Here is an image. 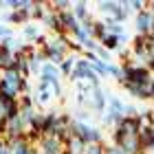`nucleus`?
<instances>
[{"instance_id":"4468645a","label":"nucleus","mask_w":154,"mask_h":154,"mask_svg":"<svg viewBox=\"0 0 154 154\" xmlns=\"http://www.w3.org/2000/svg\"><path fill=\"white\" fill-rule=\"evenodd\" d=\"M18 106H20V112H22V110H31L35 103H33V97L31 95H20L18 97Z\"/></svg>"},{"instance_id":"a211bd4d","label":"nucleus","mask_w":154,"mask_h":154,"mask_svg":"<svg viewBox=\"0 0 154 154\" xmlns=\"http://www.w3.org/2000/svg\"><path fill=\"white\" fill-rule=\"evenodd\" d=\"M106 154H125L119 145H106Z\"/></svg>"},{"instance_id":"7ed1b4c3","label":"nucleus","mask_w":154,"mask_h":154,"mask_svg":"<svg viewBox=\"0 0 154 154\" xmlns=\"http://www.w3.org/2000/svg\"><path fill=\"white\" fill-rule=\"evenodd\" d=\"M42 24H46V29L55 31V35H62V24H60V18H57V11L51 9V5H48V2H46L44 16H42Z\"/></svg>"},{"instance_id":"f257e3e1","label":"nucleus","mask_w":154,"mask_h":154,"mask_svg":"<svg viewBox=\"0 0 154 154\" xmlns=\"http://www.w3.org/2000/svg\"><path fill=\"white\" fill-rule=\"evenodd\" d=\"M68 132H71L75 139H79L84 145L103 143V139H101V130L93 128V125L86 123V121H79V119H73V121H71V130H68Z\"/></svg>"},{"instance_id":"423d86ee","label":"nucleus","mask_w":154,"mask_h":154,"mask_svg":"<svg viewBox=\"0 0 154 154\" xmlns=\"http://www.w3.org/2000/svg\"><path fill=\"white\" fill-rule=\"evenodd\" d=\"M123 88L134 97V99H141V101H148L150 99V90L148 86H139V84H123Z\"/></svg>"},{"instance_id":"20e7f679","label":"nucleus","mask_w":154,"mask_h":154,"mask_svg":"<svg viewBox=\"0 0 154 154\" xmlns=\"http://www.w3.org/2000/svg\"><path fill=\"white\" fill-rule=\"evenodd\" d=\"M9 148H11V154H38V148L33 143H29L24 137L22 139H11Z\"/></svg>"},{"instance_id":"f03ea898","label":"nucleus","mask_w":154,"mask_h":154,"mask_svg":"<svg viewBox=\"0 0 154 154\" xmlns=\"http://www.w3.org/2000/svg\"><path fill=\"white\" fill-rule=\"evenodd\" d=\"M134 29H137V35H150V31L154 29V13L148 7L134 16Z\"/></svg>"},{"instance_id":"9b49d317","label":"nucleus","mask_w":154,"mask_h":154,"mask_svg":"<svg viewBox=\"0 0 154 154\" xmlns=\"http://www.w3.org/2000/svg\"><path fill=\"white\" fill-rule=\"evenodd\" d=\"M121 7L125 9L128 16H137V13H141L145 7H148V2H141V0H130V2H121Z\"/></svg>"},{"instance_id":"9d476101","label":"nucleus","mask_w":154,"mask_h":154,"mask_svg":"<svg viewBox=\"0 0 154 154\" xmlns=\"http://www.w3.org/2000/svg\"><path fill=\"white\" fill-rule=\"evenodd\" d=\"M73 16L77 18V22H86L90 20V13H88V5L86 2H73Z\"/></svg>"},{"instance_id":"f3484780","label":"nucleus","mask_w":154,"mask_h":154,"mask_svg":"<svg viewBox=\"0 0 154 154\" xmlns=\"http://www.w3.org/2000/svg\"><path fill=\"white\" fill-rule=\"evenodd\" d=\"M0 154H11V148H9L7 139H0Z\"/></svg>"},{"instance_id":"6ab92c4d","label":"nucleus","mask_w":154,"mask_h":154,"mask_svg":"<svg viewBox=\"0 0 154 154\" xmlns=\"http://www.w3.org/2000/svg\"><path fill=\"white\" fill-rule=\"evenodd\" d=\"M148 90H150V99H154V75L150 77V84H148Z\"/></svg>"},{"instance_id":"aec40b11","label":"nucleus","mask_w":154,"mask_h":154,"mask_svg":"<svg viewBox=\"0 0 154 154\" xmlns=\"http://www.w3.org/2000/svg\"><path fill=\"white\" fill-rule=\"evenodd\" d=\"M152 145H154V125H152Z\"/></svg>"},{"instance_id":"0eeeda50","label":"nucleus","mask_w":154,"mask_h":154,"mask_svg":"<svg viewBox=\"0 0 154 154\" xmlns=\"http://www.w3.org/2000/svg\"><path fill=\"white\" fill-rule=\"evenodd\" d=\"M7 22H11V24H29L31 22V18H29V11H24V9H20V11H9L5 16Z\"/></svg>"},{"instance_id":"dca6fc26","label":"nucleus","mask_w":154,"mask_h":154,"mask_svg":"<svg viewBox=\"0 0 154 154\" xmlns=\"http://www.w3.org/2000/svg\"><path fill=\"white\" fill-rule=\"evenodd\" d=\"M13 35V31L9 29V26H7V24H0V42H2L5 38H11Z\"/></svg>"},{"instance_id":"1a4fd4ad","label":"nucleus","mask_w":154,"mask_h":154,"mask_svg":"<svg viewBox=\"0 0 154 154\" xmlns=\"http://www.w3.org/2000/svg\"><path fill=\"white\" fill-rule=\"evenodd\" d=\"M75 62H77V55H66L64 60L57 64V71H60V75H64V77H71V73H73V68H75Z\"/></svg>"},{"instance_id":"39448f33","label":"nucleus","mask_w":154,"mask_h":154,"mask_svg":"<svg viewBox=\"0 0 154 154\" xmlns=\"http://www.w3.org/2000/svg\"><path fill=\"white\" fill-rule=\"evenodd\" d=\"M90 106H93L95 112H99L103 115L106 112V106H108V99H106V93L99 88V86H95L93 88V97H90Z\"/></svg>"},{"instance_id":"2eb2a0df","label":"nucleus","mask_w":154,"mask_h":154,"mask_svg":"<svg viewBox=\"0 0 154 154\" xmlns=\"http://www.w3.org/2000/svg\"><path fill=\"white\" fill-rule=\"evenodd\" d=\"M84 154H106V145L103 143H95V145H86Z\"/></svg>"},{"instance_id":"6e6552de","label":"nucleus","mask_w":154,"mask_h":154,"mask_svg":"<svg viewBox=\"0 0 154 154\" xmlns=\"http://www.w3.org/2000/svg\"><path fill=\"white\" fill-rule=\"evenodd\" d=\"M42 35V31H40V26H35V24H24V29H22V38H24V42L26 44H35V40Z\"/></svg>"},{"instance_id":"ddd939ff","label":"nucleus","mask_w":154,"mask_h":154,"mask_svg":"<svg viewBox=\"0 0 154 154\" xmlns=\"http://www.w3.org/2000/svg\"><path fill=\"white\" fill-rule=\"evenodd\" d=\"M108 77H115L119 84H125V79H123V66L121 64H108Z\"/></svg>"},{"instance_id":"f8f14e48","label":"nucleus","mask_w":154,"mask_h":154,"mask_svg":"<svg viewBox=\"0 0 154 154\" xmlns=\"http://www.w3.org/2000/svg\"><path fill=\"white\" fill-rule=\"evenodd\" d=\"M99 46L103 48V51H117V48H119V38H117V35H110V33H106V35L99 40Z\"/></svg>"}]
</instances>
